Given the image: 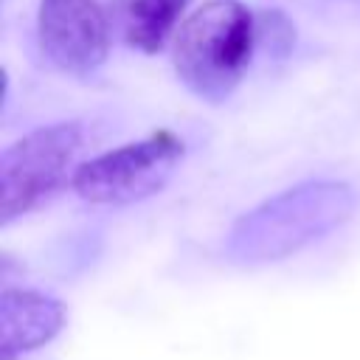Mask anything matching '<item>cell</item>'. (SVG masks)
<instances>
[{
	"label": "cell",
	"instance_id": "cell-1",
	"mask_svg": "<svg viewBox=\"0 0 360 360\" xmlns=\"http://www.w3.org/2000/svg\"><path fill=\"white\" fill-rule=\"evenodd\" d=\"M357 194L343 180H307L245 211L222 242L236 267L273 264L321 242L354 214Z\"/></svg>",
	"mask_w": 360,
	"mask_h": 360
},
{
	"label": "cell",
	"instance_id": "cell-2",
	"mask_svg": "<svg viewBox=\"0 0 360 360\" xmlns=\"http://www.w3.org/2000/svg\"><path fill=\"white\" fill-rule=\"evenodd\" d=\"M256 39V20L245 3L205 0L174 31L172 62L197 98L219 104L242 82Z\"/></svg>",
	"mask_w": 360,
	"mask_h": 360
},
{
	"label": "cell",
	"instance_id": "cell-3",
	"mask_svg": "<svg viewBox=\"0 0 360 360\" xmlns=\"http://www.w3.org/2000/svg\"><path fill=\"white\" fill-rule=\"evenodd\" d=\"M186 143L172 129L104 152L73 172V191L96 205H132L158 194L177 172Z\"/></svg>",
	"mask_w": 360,
	"mask_h": 360
},
{
	"label": "cell",
	"instance_id": "cell-4",
	"mask_svg": "<svg viewBox=\"0 0 360 360\" xmlns=\"http://www.w3.org/2000/svg\"><path fill=\"white\" fill-rule=\"evenodd\" d=\"M82 149V124L56 121L39 127L11 146L0 158V222L8 228L22 214L45 202L65 180Z\"/></svg>",
	"mask_w": 360,
	"mask_h": 360
},
{
	"label": "cell",
	"instance_id": "cell-5",
	"mask_svg": "<svg viewBox=\"0 0 360 360\" xmlns=\"http://www.w3.org/2000/svg\"><path fill=\"white\" fill-rule=\"evenodd\" d=\"M42 56L70 73H96L110 53V17L96 0H42L37 17Z\"/></svg>",
	"mask_w": 360,
	"mask_h": 360
},
{
	"label": "cell",
	"instance_id": "cell-6",
	"mask_svg": "<svg viewBox=\"0 0 360 360\" xmlns=\"http://www.w3.org/2000/svg\"><path fill=\"white\" fill-rule=\"evenodd\" d=\"M65 304L25 287H6L0 295V360H17L51 343L65 326Z\"/></svg>",
	"mask_w": 360,
	"mask_h": 360
},
{
	"label": "cell",
	"instance_id": "cell-7",
	"mask_svg": "<svg viewBox=\"0 0 360 360\" xmlns=\"http://www.w3.org/2000/svg\"><path fill=\"white\" fill-rule=\"evenodd\" d=\"M188 0H110V25L135 51L158 53L180 28Z\"/></svg>",
	"mask_w": 360,
	"mask_h": 360
},
{
	"label": "cell",
	"instance_id": "cell-8",
	"mask_svg": "<svg viewBox=\"0 0 360 360\" xmlns=\"http://www.w3.org/2000/svg\"><path fill=\"white\" fill-rule=\"evenodd\" d=\"M256 34L259 39H264L267 51L278 59L287 56V51L295 45V28L281 11H264L256 22Z\"/></svg>",
	"mask_w": 360,
	"mask_h": 360
}]
</instances>
